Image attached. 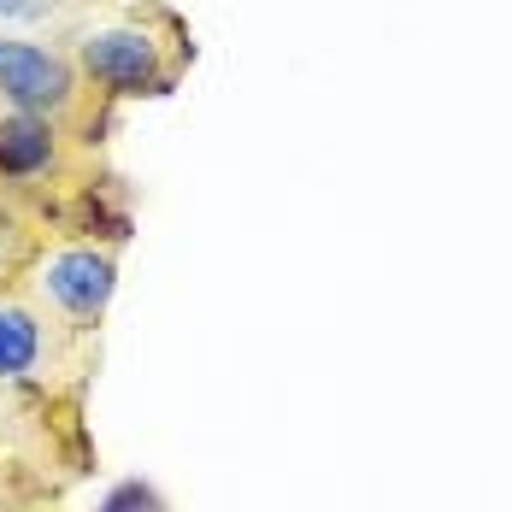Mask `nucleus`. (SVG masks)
Wrapping results in <instances>:
<instances>
[{
	"mask_svg": "<svg viewBox=\"0 0 512 512\" xmlns=\"http://www.w3.org/2000/svg\"><path fill=\"white\" fill-rule=\"evenodd\" d=\"M0 95L12 101V112H36L48 118L59 106H71L77 95V77L59 53L36 48V42H12L0 36Z\"/></svg>",
	"mask_w": 512,
	"mask_h": 512,
	"instance_id": "nucleus-2",
	"label": "nucleus"
},
{
	"mask_svg": "<svg viewBox=\"0 0 512 512\" xmlns=\"http://www.w3.org/2000/svg\"><path fill=\"white\" fill-rule=\"evenodd\" d=\"M42 354V324L24 307H0V377H24Z\"/></svg>",
	"mask_w": 512,
	"mask_h": 512,
	"instance_id": "nucleus-5",
	"label": "nucleus"
},
{
	"mask_svg": "<svg viewBox=\"0 0 512 512\" xmlns=\"http://www.w3.org/2000/svg\"><path fill=\"white\" fill-rule=\"evenodd\" d=\"M77 59L112 95H165L171 89V77L159 71V48L148 30H95V36L77 42Z\"/></svg>",
	"mask_w": 512,
	"mask_h": 512,
	"instance_id": "nucleus-1",
	"label": "nucleus"
},
{
	"mask_svg": "<svg viewBox=\"0 0 512 512\" xmlns=\"http://www.w3.org/2000/svg\"><path fill=\"white\" fill-rule=\"evenodd\" d=\"M53 0H0V18H42Z\"/></svg>",
	"mask_w": 512,
	"mask_h": 512,
	"instance_id": "nucleus-7",
	"label": "nucleus"
},
{
	"mask_svg": "<svg viewBox=\"0 0 512 512\" xmlns=\"http://www.w3.org/2000/svg\"><path fill=\"white\" fill-rule=\"evenodd\" d=\"M53 165V124L36 112L0 118V177H36Z\"/></svg>",
	"mask_w": 512,
	"mask_h": 512,
	"instance_id": "nucleus-4",
	"label": "nucleus"
},
{
	"mask_svg": "<svg viewBox=\"0 0 512 512\" xmlns=\"http://www.w3.org/2000/svg\"><path fill=\"white\" fill-rule=\"evenodd\" d=\"M42 289H48L53 307H65L71 318H101L112 289H118V265L101 248H65V254L48 259Z\"/></svg>",
	"mask_w": 512,
	"mask_h": 512,
	"instance_id": "nucleus-3",
	"label": "nucleus"
},
{
	"mask_svg": "<svg viewBox=\"0 0 512 512\" xmlns=\"http://www.w3.org/2000/svg\"><path fill=\"white\" fill-rule=\"evenodd\" d=\"M101 512H159V495L142 477H130V483H112V489H106Z\"/></svg>",
	"mask_w": 512,
	"mask_h": 512,
	"instance_id": "nucleus-6",
	"label": "nucleus"
}]
</instances>
